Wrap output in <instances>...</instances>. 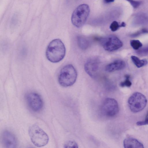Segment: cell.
<instances>
[{"label":"cell","mask_w":148,"mask_h":148,"mask_svg":"<svg viewBox=\"0 0 148 148\" xmlns=\"http://www.w3.org/2000/svg\"><path fill=\"white\" fill-rule=\"evenodd\" d=\"M66 52L64 45L59 39L52 40L48 45L46 51V56L50 61L54 63L61 61Z\"/></svg>","instance_id":"6da1fadb"},{"label":"cell","mask_w":148,"mask_h":148,"mask_svg":"<svg viewBox=\"0 0 148 148\" xmlns=\"http://www.w3.org/2000/svg\"><path fill=\"white\" fill-rule=\"evenodd\" d=\"M77 76V71L71 64L65 65L60 70L58 77L59 83L61 86L67 87L73 85Z\"/></svg>","instance_id":"7a4b0ae2"},{"label":"cell","mask_w":148,"mask_h":148,"mask_svg":"<svg viewBox=\"0 0 148 148\" xmlns=\"http://www.w3.org/2000/svg\"><path fill=\"white\" fill-rule=\"evenodd\" d=\"M28 133L32 143L37 147L46 145L49 140L47 134L38 125L34 124L29 128Z\"/></svg>","instance_id":"3957f363"},{"label":"cell","mask_w":148,"mask_h":148,"mask_svg":"<svg viewBox=\"0 0 148 148\" xmlns=\"http://www.w3.org/2000/svg\"><path fill=\"white\" fill-rule=\"evenodd\" d=\"M90 8L86 4H82L79 5L73 11L71 18L73 24L76 27L79 28L85 24L88 16Z\"/></svg>","instance_id":"277c9868"},{"label":"cell","mask_w":148,"mask_h":148,"mask_svg":"<svg viewBox=\"0 0 148 148\" xmlns=\"http://www.w3.org/2000/svg\"><path fill=\"white\" fill-rule=\"evenodd\" d=\"M147 101L146 97L139 92L134 93L129 98L128 104L130 110L134 113L143 110L147 105Z\"/></svg>","instance_id":"5b68a950"},{"label":"cell","mask_w":148,"mask_h":148,"mask_svg":"<svg viewBox=\"0 0 148 148\" xmlns=\"http://www.w3.org/2000/svg\"><path fill=\"white\" fill-rule=\"evenodd\" d=\"M103 48L106 50L113 51L117 50L123 46L121 40L116 36L110 35L104 37L96 38Z\"/></svg>","instance_id":"8992f818"},{"label":"cell","mask_w":148,"mask_h":148,"mask_svg":"<svg viewBox=\"0 0 148 148\" xmlns=\"http://www.w3.org/2000/svg\"><path fill=\"white\" fill-rule=\"evenodd\" d=\"M104 115L108 117H113L118 113L119 108L117 101L114 99L108 98L105 99L101 107Z\"/></svg>","instance_id":"52a82bcc"},{"label":"cell","mask_w":148,"mask_h":148,"mask_svg":"<svg viewBox=\"0 0 148 148\" xmlns=\"http://www.w3.org/2000/svg\"><path fill=\"white\" fill-rule=\"evenodd\" d=\"M26 99L30 108L35 112L41 110L43 106V102L40 96L34 92H30L26 95Z\"/></svg>","instance_id":"ba28073f"},{"label":"cell","mask_w":148,"mask_h":148,"mask_svg":"<svg viewBox=\"0 0 148 148\" xmlns=\"http://www.w3.org/2000/svg\"><path fill=\"white\" fill-rule=\"evenodd\" d=\"M100 61L98 58L93 57L89 59L84 65V69L86 73L91 77H96L98 74L100 64Z\"/></svg>","instance_id":"9c48e42d"},{"label":"cell","mask_w":148,"mask_h":148,"mask_svg":"<svg viewBox=\"0 0 148 148\" xmlns=\"http://www.w3.org/2000/svg\"><path fill=\"white\" fill-rule=\"evenodd\" d=\"M3 145L6 148H15L17 145V141L15 136L7 130L4 131L2 134Z\"/></svg>","instance_id":"30bf717a"},{"label":"cell","mask_w":148,"mask_h":148,"mask_svg":"<svg viewBox=\"0 0 148 148\" xmlns=\"http://www.w3.org/2000/svg\"><path fill=\"white\" fill-rule=\"evenodd\" d=\"M125 65L124 61L117 60L107 64L105 67V70L108 72H112L123 69Z\"/></svg>","instance_id":"8fae6325"},{"label":"cell","mask_w":148,"mask_h":148,"mask_svg":"<svg viewBox=\"0 0 148 148\" xmlns=\"http://www.w3.org/2000/svg\"><path fill=\"white\" fill-rule=\"evenodd\" d=\"M123 145L125 148H143L144 145L141 142L137 139L132 138H128L124 139Z\"/></svg>","instance_id":"7c38bea8"},{"label":"cell","mask_w":148,"mask_h":148,"mask_svg":"<svg viewBox=\"0 0 148 148\" xmlns=\"http://www.w3.org/2000/svg\"><path fill=\"white\" fill-rule=\"evenodd\" d=\"M78 45L79 47L82 49H86L88 47V41L86 38L81 36H78L77 38Z\"/></svg>","instance_id":"4fadbf2b"},{"label":"cell","mask_w":148,"mask_h":148,"mask_svg":"<svg viewBox=\"0 0 148 148\" xmlns=\"http://www.w3.org/2000/svg\"><path fill=\"white\" fill-rule=\"evenodd\" d=\"M131 58L133 63L138 68L141 67L148 63V62L146 60H140L135 56H132Z\"/></svg>","instance_id":"5bb4252c"},{"label":"cell","mask_w":148,"mask_h":148,"mask_svg":"<svg viewBox=\"0 0 148 148\" xmlns=\"http://www.w3.org/2000/svg\"><path fill=\"white\" fill-rule=\"evenodd\" d=\"M131 47L135 50H138L142 46V43L138 40H133L130 41Z\"/></svg>","instance_id":"9a60e30c"},{"label":"cell","mask_w":148,"mask_h":148,"mask_svg":"<svg viewBox=\"0 0 148 148\" xmlns=\"http://www.w3.org/2000/svg\"><path fill=\"white\" fill-rule=\"evenodd\" d=\"M125 77L126 79L125 81L120 83V86L122 87L125 86L129 87L132 84L131 82L129 79L130 76L128 75H126Z\"/></svg>","instance_id":"2e32d148"},{"label":"cell","mask_w":148,"mask_h":148,"mask_svg":"<svg viewBox=\"0 0 148 148\" xmlns=\"http://www.w3.org/2000/svg\"><path fill=\"white\" fill-rule=\"evenodd\" d=\"M64 148H78L77 143L73 140H69L66 142L64 144Z\"/></svg>","instance_id":"e0dca14e"},{"label":"cell","mask_w":148,"mask_h":148,"mask_svg":"<svg viewBox=\"0 0 148 148\" xmlns=\"http://www.w3.org/2000/svg\"><path fill=\"white\" fill-rule=\"evenodd\" d=\"M120 27H121V25H119L118 22L116 21L112 22L110 26V29L112 32L116 31Z\"/></svg>","instance_id":"ac0fdd59"},{"label":"cell","mask_w":148,"mask_h":148,"mask_svg":"<svg viewBox=\"0 0 148 148\" xmlns=\"http://www.w3.org/2000/svg\"><path fill=\"white\" fill-rule=\"evenodd\" d=\"M137 53L139 55L145 56L148 54V46L143 47L137 51Z\"/></svg>","instance_id":"d6986e66"},{"label":"cell","mask_w":148,"mask_h":148,"mask_svg":"<svg viewBox=\"0 0 148 148\" xmlns=\"http://www.w3.org/2000/svg\"><path fill=\"white\" fill-rule=\"evenodd\" d=\"M130 3L133 7L134 8H138L140 5L141 1L135 0H125Z\"/></svg>","instance_id":"ffe728a7"},{"label":"cell","mask_w":148,"mask_h":148,"mask_svg":"<svg viewBox=\"0 0 148 148\" xmlns=\"http://www.w3.org/2000/svg\"><path fill=\"white\" fill-rule=\"evenodd\" d=\"M148 33V30L145 28H143L137 32L131 35L132 37H135L140 35L141 34Z\"/></svg>","instance_id":"44dd1931"},{"label":"cell","mask_w":148,"mask_h":148,"mask_svg":"<svg viewBox=\"0 0 148 148\" xmlns=\"http://www.w3.org/2000/svg\"><path fill=\"white\" fill-rule=\"evenodd\" d=\"M136 124L138 126L148 125V116L147 117L144 121L137 122Z\"/></svg>","instance_id":"7402d4cb"},{"label":"cell","mask_w":148,"mask_h":148,"mask_svg":"<svg viewBox=\"0 0 148 148\" xmlns=\"http://www.w3.org/2000/svg\"><path fill=\"white\" fill-rule=\"evenodd\" d=\"M114 0H103V2L106 3H109L114 1Z\"/></svg>","instance_id":"603a6c76"},{"label":"cell","mask_w":148,"mask_h":148,"mask_svg":"<svg viewBox=\"0 0 148 148\" xmlns=\"http://www.w3.org/2000/svg\"><path fill=\"white\" fill-rule=\"evenodd\" d=\"M121 27H125V23L124 22H122L120 24Z\"/></svg>","instance_id":"cb8c5ba5"}]
</instances>
